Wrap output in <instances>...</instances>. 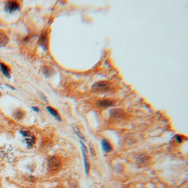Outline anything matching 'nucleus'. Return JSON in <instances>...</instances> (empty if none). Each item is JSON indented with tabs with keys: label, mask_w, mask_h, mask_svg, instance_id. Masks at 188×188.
Returning a JSON list of instances; mask_svg holds the SVG:
<instances>
[{
	"label": "nucleus",
	"mask_w": 188,
	"mask_h": 188,
	"mask_svg": "<svg viewBox=\"0 0 188 188\" xmlns=\"http://www.w3.org/2000/svg\"><path fill=\"white\" fill-rule=\"evenodd\" d=\"M47 35L46 32L43 33L40 36V38L39 39V45L42 47V48L44 50H46L47 48V44H48V41H47Z\"/></svg>",
	"instance_id": "obj_6"
},
{
	"label": "nucleus",
	"mask_w": 188,
	"mask_h": 188,
	"mask_svg": "<svg viewBox=\"0 0 188 188\" xmlns=\"http://www.w3.org/2000/svg\"><path fill=\"white\" fill-rule=\"evenodd\" d=\"M175 140L179 143H181L183 141V138H182V136H175Z\"/></svg>",
	"instance_id": "obj_15"
},
{
	"label": "nucleus",
	"mask_w": 188,
	"mask_h": 188,
	"mask_svg": "<svg viewBox=\"0 0 188 188\" xmlns=\"http://www.w3.org/2000/svg\"><path fill=\"white\" fill-rule=\"evenodd\" d=\"M6 85L7 86H8V88H11V89H12V90H14V89H15L14 88H13V87H12V86H11V85H8V84H6Z\"/></svg>",
	"instance_id": "obj_17"
},
{
	"label": "nucleus",
	"mask_w": 188,
	"mask_h": 188,
	"mask_svg": "<svg viewBox=\"0 0 188 188\" xmlns=\"http://www.w3.org/2000/svg\"><path fill=\"white\" fill-rule=\"evenodd\" d=\"M0 70L5 77H6L8 79H10L11 75H10V69L6 65H5L3 63H0Z\"/></svg>",
	"instance_id": "obj_8"
},
{
	"label": "nucleus",
	"mask_w": 188,
	"mask_h": 188,
	"mask_svg": "<svg viewBox=\"0 0 188 188\" xmlns=\"http://www.w3.org/2000/svg\"><path fill=\"white\" fill-rule=\"evenodd\" d=\"M113 102L109 100H104L101 101L99 102V106L102 107H107L112 106Z\"/></svg>",
	"instance_id": "obj_12"
},
{
	"label": "nucleus",
	"mask_w": 188,
	"mask_h": 188,
	"mask_svg": "<svg viewBox=\"0 0 188 188\" xmlns=\"http://www.w3.org/2000/svg\"><path fill=\"white\" fill-rule=\"evenodd\" d=\"M21 135L22 136L26 141L27 145L29 147H32L35 144V138L32 133L27 131H21Z\"/></svg>",
	"instance_id": "obj_2"
},
{
	"label": "nucleus",
	"mask_w": 188,
	"mask_h": 188,
	"mask_svg": "<svg viewBox=\"0 0 188 188\" xmlns=\"http://www.w3.org/2000/svg\"><path fill=\"white\" fill-rule=\"evenodd\" d=\"M48 167L51 171L58 172L61 167L60 159L55 156L50 157L48 159Z\"/></svg>",
	"instance_id": "obj_1"
},
{
	"label": "nucleus",
	"mask_w": 188,
	"mask_h": 188,
	"mask_svg": "<svg viewBox=\"0 0 188 188\" xmlns=\"http://www.w3.org/2000/svg\"><path fill=\"white\" fill-rule=\"evenodd\" d=\"M14 116L17 120L22 119L23 117V113L22 111L18 110L16 111V112L14 114Z\"/></svg>",
	"instance_id": "obj_14"
},
{
	"label": "nucleus",
	"mask_w": 188,
	"mask_h": 188,
	"mask_svg": "<svg viewBox=\"0 0 188 188\" xmlns=\"http://www.w3.org/2000/svg\"><path fill=\"white\" fill-rule=\"evenodd\" d=\"M43 73L46 77H49L53 74V69L49 66H44L43 69Z\"/></svg>",
	"instance_id": "obj_13"
},
{
	"label": "nucleus",
	"mask_w": 188,
	"mask_h": 188,
	"mask_svg": "<svg viewBox=\"0 0 188 188\" xmlns=\"http://www.w3.org/2000/svg\"><path fill=\"white\" fill-rule=\"evenodd\" d=\"M32 108L33 110L35 112H39V111L38 108L37 107H34V106H33V107H32Z\"/></svg>",
	"instance_id": "obj_16"
},
{
	"label": "nucleus",
	"mask_w": 188,
	"mask_h": 188,
	"mask_svg": "<svg viewBox=\"0 0 188 188\" xmlns=\"http://www.w3.org/2000/svg\"><path fill=\"white\" fill-rule=\"evenodd\" d=\"M19 4L16 1H8L6 4V6L5 7V11L10 13L15 12L17 10H19Z\"/></svg>",
	"instance_id": "obj_5"
},
{
	"label": "nucleus",
	"mask_w": 188,
	"mask_h": 188,
	"mask_svg": "<svg viewBox=\"0 0 188 188\" xmlns=\"http://www.w3.org/2000/svg\"><path fill=\"white\" fill-rule=\"evenodd\" d=\"M0 96H1V93H0Z\"/></svg>",
	"instance_id": "obj_18"
},
{
	"label": "nucleus",
	"mask_w": 188,
	"mask_h": 188,
	"mask_svg": "<svg viewBox=\"0 0 188 188\" xmlns=\"http://www.w3.org/2000/svg\"><path fill=\"white\" fill-rule=\"evenodd\" d=\"M8 41L9 38L8 36L4 33L0 32V48L6 46Z\"/></svg>",
	"instance_id": "obj_9"
},
{
	"label": "nucleus",
	"mask_w": 188,
	"mask_h": 188,
	"mask_svg": "<svg viewBox=\"0 0 188 188\" xmlns=\"http://www.w3.org/2000/svg\"><path fill=\"white\" fill-rule=\"evenodd\" d=\"M110 115L113 118H119L123 116V111L118 109L112 110L110 112Z\"/></svg>",
	"instance_id": "obj_11"
},
{
	"label": "nucleus",
	"mask_w": 188,
	"mask_h": 188,
	"mask_svg": "<svg viewBox=\"0 0 188 188\" xmlns=\"http://www.w3.org/2000/svg\"><path fill=\"white\" fill-rule=\"evenodd\" d=\"M46 110L56 120L59 121H61V117L60 116V115L59 114L58 111L56 110L55 109H53V107H50V106H47L46 107Z\"/></svg>",
	"instance_id": "obj_10"
},
{
	"label": "nucleus",
	"mask_w": 188,
	"mask_h": 188,
	"mask_svg": "<svg viewBox=\"0 0 188 188\" xmlns=\"http://www.w3.org/2000/svg\"><path fill=\"white\" fill-rule=\"evenodd\" d=\"M101 144H102V149L105 152H110L112 151V146L108 141H107L105 139L102 140L101 141Z\"/></svg>",
	"instance_id": "obj_7"
},
{
	"label": "nucleus",
	"mask_w": 188,
	"mask_h": 188,
	"mask_svg": "<svg viewBox=\"0 0 188 188\" xmlns=\"http://www.w3.org/2000/svg\"><path fill=\"white\" fill-rule=\"evenodd\" d=\"M81 144V148H82V155H83V160H84V170L86 174H88L89 173V164L88 162V159L87 157V151L86 147L84 146L82 142H80Z\"/></svg>",
	"instance_id": "obj_4"
},
{
	"label": "nucleus",
	"mask_w": 188,
	"mask_h": 188,
	"mask_svg": "<svg viewBox=\"0 0 188 188\" xmlns=\"http://www.w3.org/2000/svg\"><path fill=\"white\" fill-rule=\"evenodd\" d=\"M92 89L96 91L106 92L110 89V85L107 81H99L92 86Z\"/></svg>",
	"instance_id": "obj_3"
}]
</instances>
